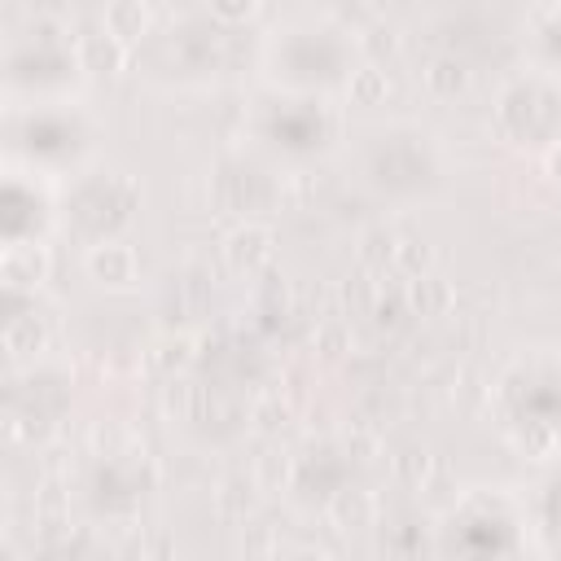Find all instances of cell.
Segmentation results:
<instances>
[{"label": "cell", "instance_id": "4fadbf2b", "mask_svg": "<svg viewBox=\"0 0 561 561\" xmlns=\"http://www.w3.org/2000/svg\"><path fill=\"white\" fill-rule=\"evenodd\" d=\"M394 245H399V237H394L390 228H368V232L359 237L355 254H359V263H364L368 272H381L386 263H394Z\"/></svg>", "mask_w": 561, "mask_h": 561}, {"label": "cell", "instance_id": "52a82bcc", "mask_svg": "<svg viewBox=\"0 0 561 561\" xmlns=\"http://www.w3.org/2000/svg\"><path fill=\"white\" fill-rule=\"evenodd\" d=\"M403 302H408V316H447L456 307V289L447 276L425 272V276L403 280Z\"/></svg>", "mask_w": 561, "mask_h": 561}, {"label": "cell", "instance_id": "ffe728a7", "mask_svg": "<svg viewBox=\"0 0 561 561\" xmlns=\"http://www.w3.org/2000/svg\"><path fill=\"white\" fill-rule=\"evenodd\" d=\"M285 478H289V460H285V456H276V451H267V456L259 460V469H254L259 491H280V486H285Z\"/></svg>", "mask_w": 561, "mask_h": 561}, {"label": "cell", "instance_id": "2e32d148", "mask_svg": "<svg viewBox=\"0 0 561 561\" xmlns=\"http://www.w3.org/2000/svg\"><path fill=\"white\" fill-rule=\"evenodd\" d=\"M254 491H259V482L250 478H228L219 491H215V504H219V513L224 517H245L250 513V504H254Z\"/></svg>", "mask_w": 561, "mask_h": 561}, {"label": "cell", "instance_id": "7c38bea8", "mask_svg": "<svg viewBox=\"0 0 561 561\" xmlns=\"http://www.w3.org/2000/svg\"><path fill=\"white\" fill-rule=\"evenodd\" d=\"M149 359H153V368H162V373H180V368L193 364V337H188V333H162V337L153 342Z\"/></svg>", "mask_w": 561, "mask_h": 561}, {"label": "cell", "instance_id": "44dd1931", "mask_svg": "<svg viewBox=\"0 0 561 561\" xmlns=\"http://www.w3.org/2000/svg\"><path fill=\"white\" fill-rule=\"evenodd\" d=\"M543 171H548V180L561 188V145H552V149H548V158H543Z\"/></svg>", "mask_w": 561, "mask_h": 561}, {"label": "cell", "instance_id": "7a4b0ae2", "mask_svg": "<svg viewBox=\"0 0 561 561\" xmlns=\"http://www.w3.org/2000/svg\"><path fill=\"white\" fill-rule=\"evenodd\" d=\"M224 263H228V272H237V276H259L263 267H272V259H276V232L267 228V224H259V219H245V224H237L228 237H224Z\"/></svg>", "mask_w": 561, "mask_h": 561}, {"label": "cell", "instance_id": "30bf717a", "mask_svg": "<svg viewBox=\"0 0 561 561\" xmlns=\"http://www.w3.org/2000/svg\"><path fill=\"white\" fill-rule=\"evenodd\" d=\"M386 96H390V75H386V66L364 61L359 70H351V79H346V101H351V105L373 110V105H386Z\"/></svg>", "mask_w": 561, "mask_h": 561}, {"label": "cell", "instance_id": "d6986e66", "mask_svg": "<svg viewBox=\"0 0 561 561\" xmlns=\"http://www.w3.org/2000/svg\"><path fill=\"white\" fill-rule=\"evenodd\" d=\"M430 465H434V460H430V451H425V447H421V451L412 447V451L394 456V473H399L408 486H421V482H425V473H430Z\"/></svg>", "mask_w": 561, "mask_h": 561}, {"label": "cell", "instance_id": "8fae6325", "mask_svg": "<svg viewBox=\"0 0 561 561\" xmlns=\"http://www.w3.org/2000/svg\"><path fill=\"white\" fill-rule=\"evenodd\" d=\"M403 280H412V276H425V272H434V245L425 241V237H399V245H394V263H390Z\"/></svg>", "mask_w": 561, "mask_h": 561}, {"label": "cell", "instance_id": "277c9868", "mask_svg": "<svg viewBox=\"0 0 561 561\" xmlns=\"http://www.w3.org/2000/svg\"><path fill=\"white\" fill-rule=\"evenodd\" d=\"M75 66H79L83 75H92V79H114V75H123V66H127V44H123L118 35H110L105 26L83 31V35L75 39Z\"/></svg>", "mask_w": 561, "mask_h": 561}, {"label": "cell", "instance_id": "ac0fdd59", "mask_svg": "<svg viewBox=\"0 0 561 561\" xmlns=\"http://www.w3.org/2000/svg\"><path fill=\"white\" fill-rule=\"evenodd\" d=\"M206 9H210L215 22L241 26V22H250V18L259 13V0H206Z\"/></svg>", "mask_w": 561, "mask_h": 561}, {"label": "cell", "instance_id": "5bb4252c", "mask_svg": "<svg viewBox=\"0 0 561 561\" xmlns=\"http://www.w3.org/2000/svg\"><path fill=\"white\" fill-rule=\"evenodd\" d=\"M351 342H355V333H351V324L346 320H320L316 324V333H311V351L316 355H324V359H337V355H346L351 351Z\"/></svg>", "mask_w": 561, "mask_h": 561}, {"label": "cell", "instance_id": "5b68a950", "mask_svg": "<svg viewBox=\"0 0 561 561\" xmlns=\"http://www.w3.org/2000/svg\"><path fill=\"white\" fill-rule=\"evenodd\" d=\"M377 513H381V504H377V495L368 486H342L329 500V526L337 535H364V530H373L377 526Z\"/></svg>", "mask_w": 561, "mask_h": 561}, {"label": "cell", "instance_id": "e0dca14e", "mask_svg": "<svg viewBox=\"0 0 561 561\" xmlns=\"http://www.w3.org/2000/svg\"><path fill=\"white\" fill-rule=\"evenodd\" d=\"M359 48L368 53V61L381 66V57H394V53H399V31H394L390 22H377V26H368V31L359 35Z\"/></svg>", "mask_w": 561, "mask_h": 561}, {"label": "cell", "instance_id": "ba28073f", "mask_svg": "<svg viewBox=\"0 0 561 561\" xmlns=\"http://www.w3.org/2000/svg\"><path fill=\"white\" fill-rule=\"evenodd\" d=\"M101 26H105L110 35H118V39L131 48V44H140V39L149 35L153 13H149L145 0H110L105 13H101Z\"/></svg>", "mask_w": 561, "mask_h": 561}, {"label": "cell", "instance_id": "3957f363", "mask_svg": "<svg viewBox=\"0 0 561 561\" xmlns=\"http://www.w3.org/2000/svg\"><path fill=\"white\" fill-rule=\"evenodd\" d=\"M48 272H53V254H48V245H39V241H13V245H4V254H0V280H4V289H13V294H35V289H44Z\"/></svg>", "mask_w": 561, "mask_h": 561}, {"label": "cell", "instance_id": "9c48e42d", "mask_svg": "<svg viewBox=\"0 0 561 561\" xmlns=\"http://www.w3.org/2000/svg\"><path fill=\"white\" fill-rule=\"evenodd\" d=\"M4 351L9 359H35L48 351V324L35 311H22L4 324Z\"/></svg>", "mask_w": 561, "mask_h": 561}, {"label": "cell", "instance_id": "8992f818", "mask_svg": "<svg viewBox=\"0 0 561 561\" xmlns=\"http://www.w3.org/2000/svg\"><path fill=\"white\" fill-rule=\"evenodd\" d=\"M421 88H425L434 101H460V96L473 88V70H469L465 57L443 53V57H434V61L421 70Z\"/></svg>", "mask_w": 561, "mask_h": 561}, {"label": "cell", "instance_id": "9a60e30c", "mask_svg": "<svg viewBox=\"0 0 561 561\" xmlns=\"http://www.w3.org/2000/svg\"><path fill=\"white\" fill-rule=\"evenodd\" d=\"M250 421H254V430H263V434H280V430L294 421V408H289L280 394H263V399H254Z\"/></svg>", "mask_w": 561, "mask_h": 561}, {"label": "cell", "instance_id": "6da1fadb", "mask_svg": "<svg viewBox=\"0 0 561 561\" xmlns=\"http://www.w3.org/2000/svg\"><path fill=\"white\" fill-rule=\"evenodd\" d=\"M83 272H88V280H92L96 289L123 294V289H136V280H140V259H136V250H131L127 241L110 237V241L88 245Z\"/></svg>", "mask_w": 561, "mask_h": 561}]
</instances>
